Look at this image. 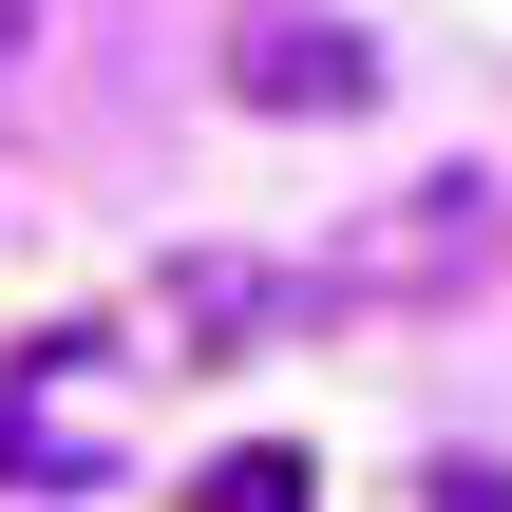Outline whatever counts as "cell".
<instances>
[{"label":"cell","instance_id":"1","mask_svg":"<svg viewBox=\"0 0 512 512\" xmlns=\"http://www.w3.org/2000/svg\"><path fill=\"white\" fill-rule=\"evenodd\" d=\"M494 266H512V190L494 171H399L380 209H342L323 304H456V285H494Z\"/></svg>","mask_w":512,"mask_h":512},{"label":"cell","instance_id":"2","mask_svg":"<svg viewBox=\"0 0 512 512\" xmlns=\"http://www.w3.org/2000/svg\"><path fill=\"white\" fill-rule=\"evenodd\" d=\"M228 95H247V114H361V95H380V38L323 19V0H247V19H228Z\"/></svg>","mask_w":512,"mask_h":512},{"label":"cell","instance_id":"3","mask_svg":"<svg viewBox=\"0 0 512 512\" xmlns=\"http://www.w3.org/2000/svg\"><path fill=\"white\" fill-rule=\"evenodd\" d=\"M152 304H171V342H190V361H247V323L285 304V266H247V247H171V266H152Z\"/></svg>","mask_w":512,"mask_h":512},{"label":"cell","instance_id":"4","mask_svg":"<svg viewBox=\"0 0 512 512\" xmlns=\"http://www.w3.org/2000/svg\"><path fill=\"white\" fill-rule=\"evenodd\" d=\"M304 494H323V475H304L285 437H247V456H209V475H190V512H304Z\"/></svg>","mask_w":512,"mask_h":512},{"label":"cell","instance_id":"5","mask_svg":"<svg viewBox=\"0 0 512 512\" xmlns=\"http://www.w3.org/2000/svg\"><path fill=\"white\" fill-rule=\"evenodd\" d=\"M418 512H512V475H494V456H437V475H418Z\"/></svg>","mask_w":512,"mask_h":512},{"label":"cell","instance_id":"6","mask_svg":"<svg viewBox=\"0 0 512 512\" xmlns=\"http://www.w3.org/2000/svg\"><path fill=\"white\" fill-rule=\"evenodd\" d=\"M19 57H38V0H0V76H19Z\"/></svg>","mask_w":512,"mask_h":512}]
</instances>
